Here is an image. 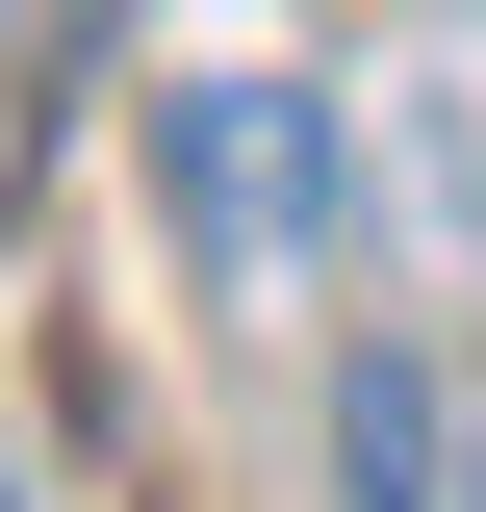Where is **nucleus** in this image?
<instances>
[{
    "mask_svg": "<svg viewBox=\"0 0 486 512\" xmlns=\"http://www.w3.org/2000/svg\"><path fill=\"white\" fill-rule=\"evenodd\" d=\"M154 205H180V256L205 282H333V231H359V154H333V103L307 77H180L154 103Z\"/></svg>",
    "mask_w": 486,
    "mask_h": 512,
    "instance_id": "1",
    "label": "nucleus"
},
{
    "mask_svg": "<svg viewBox=\"0 0 486 512\" xmlns=\"http://www.w3.org/2000/svg\"><path fill=\"white\" fill-rule=\"evenodd\" d=\"M333 487H359V512H461V410H435V359H359V384H333Z\"/></svg>",
    "mask_w": 486,
    "mask_h": 512,
    "instance_id": "2",
    "label": "nucleus"
}]
</instances>
